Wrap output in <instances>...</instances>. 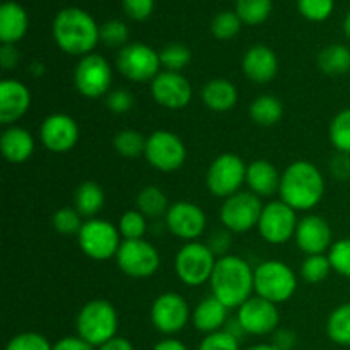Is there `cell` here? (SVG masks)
I'll use <instances>...</instances> for the list:
<instances>
[{"instance_id":"6da1fadb","label":"cell","mask_w":350,"mask_h":350,"mask_svg":"<svg viewBox=\"0 0 350 350\" xmlns=\"http://www.w3.org/2000/svg\"><path fill=\"white\" fill-rule=\"evenodd\" d=\"M211 287L212 296L226 308H239L255 291V270L239 256H222L214 267Z\"/></svg>"},{"instance_id":"7a4b0ae2","label":"cell","mask_w":350,"mask_h":350,"mask_svg":"<svg viewBox=\"0 0 350 350\" xmlns=\"http://www.w3.org/2000/svg\"><path fill=\"white\" fill-rule=\"evenodd\" d=\"M325 180L320 170L308 161H296L280 176V200L294 211H310L320 204Z\"/></svg>"},{"instance_id":"3957f363","label":"cell","mask_w":350,"mask_h":350,"mask_svg":"<svg viewBox=\"0 0 350 350\" xmlns=\"http://www.w3.org/2000/svg\"><path fill=\"white\" fill-rule=\"evenodd\" d=\"M53 38L65 53L85 57L98 44L99 26L85 10L68 7L55 17Z\"/></svg>"},{"instance_id":"277c9868","label":"cell","mask_w":350,"mask_h":350,"mask_svg":"<svg viewBox=\"0 0 350 350\" xmlns=\"http://www.w3.org/2000/svg\"><path fill=\"white\" fill-rule=\"evenodd\" d=\"M75 327H77V337L94 347H101L103 344L116 337L118 314L108 301H89L79 313Z\"/></svg>"},{"instance_id":"5b68a950","label":"cell","mask_w":350,"mask_h":350,"mask_svg":"<svg viewBox=\"0 0 350 350\" xmlns=\"http://www.w3.org/2000/svg\"><path fill=\"white\" fill-rule=\"evenodd\" d=\"M297 279L296 273L286 263L263 262L255 269V291L260 297L273 304L284 303L291 299L296 293Z\"/></svg>"},{"instance_id":"8992f818","label":"cell","mask_w":350,"mask_h":350,"mask_svg":"<svg viewBox=\"0 0 350 350\" xmlns=\"http://www.w3.org/2000/svg\"><path fill=\"white\" fill-rule=\"evenodd\" d=\"M217 263L214 252L204 243L190 241L178 252L174 270L183 284L197 287L211 280Z\"/></svg>"},{"instance_id":"52a82bcc","label":"cell","mask_w":350,"mask_h":350,"mask_svg":"<svg viewBox=\"0 0 350 350\" xmlns=\"http://www.w3.org/2000/svg\"><path fill=\"white\" fill-rule=\"evenodd\" d=\"M120 231L101 219H89L77 234L81 250L92 260H108L116 256L120 245Z\"/></svg>"},{"instance_id":"ba28073f","label":"cell","mask_w":350,"mask_h":350,"mask_svg":"<svg viewBox=\"0 0 350 350\" xmlns=\"http://www.w3.org/2000/svg\"><path fill=\"white\" fill-rule=\"evenodd\" d=\"M246 170L243 159L236 154H222L208 167L205 181L212 195L229 198L238 193L241 185L246 181Z\"/></svg>"},{"instance_id":"9c48e42d","label":"cell","mask_w":350,"mask_h":350,"mask_svg":"<svg viewBox=\"0 0 350 350\" xmlns=\"http://www.w3.org/2000/svg\"><path fill=\"white\" fill-rule=\"evenodd\" d=\"M263 205L253 191H238L226 198L221 207V221L232 232H246L258 226Z\"/></svg>"},{"instance_id":"30bf717a","label":"cell","mask_w":350,"mask_h":350,"mask_svg":"<svg viewBox=\"0 0 350 350\" xmlns=\"http://www.w3.org/2000/svg\"><path fill=\"white\" fill-rule=\"evenodd\" d=\"M116 67L129 81H154L159 74L161 58L156 50L144 43H130L120 50L116 57Z\"/></svg>"},{"instance_id":"8fae6325","label":"cell","mask_w":350,"mask_h":350,"mask_svg":"<svg viewBox=\"0 0 350 350\" xmlns=\"http://www.w3.org/2000/svg\"><path fill=\"white\" fill-rule=\"evenodd\" d=\"M116 263L125 275L133 279H146L157 272L161 258L157 250L150 243L144 239H132L120 245Z\"/></svg>"},{"instance_id":"7c38bea8","label":"cell","mask_w":350,"mask_h":350,"mask_svg":"<svg viewBox=\"0 0 350 350\" xmlns=\"http://www.w3.org/2000/svg\"><path fill=\"white\" fill-rule=\"evenodd\" d=\"M149 164L156 170L171 173L183 166L187 159V149L180 137L167 130H157L147 139L146 152H144Z\"/></svg>"},{"instance_id":"4fadbf2b","label":"cell","mask_w":350,"mask_h":350,"mask_svg":"<svg viewBox=\"0 0 350 350\" xmlns=\"http://www.w3.org/2000/svg\"><path fill=\"white\" fill-rule=\"evenodd\" d=\"M75 88L85 98H101L106 96L111 85V68L101 55L89 53L82 57L75 67Z\"/></svg>"},{"instance_id":"5bb4252c","label":"cell","mask_w":350,"mask_h":350,"mask_svg":"<svg viewBox=\"0 0 350 350\" xmlns=\"http://www.w3.org/2000/svg\"><path fill=\"white\" fill-rule=\"evenodd\" d=\"M296 211L282 200L270 202L263 207L258 222V231L267 243L282 245L296 234Z\"/></svg>"},{"instance_id":"9a60e30c","label":"cell","mask_w":350,"mask_h":350,"mask_svg":"<svg viewBox=\"0 0 350 350\" xmlns=\"http://www.w3.org/2000/svg\"><path fill=\"white\" fill-rule=\"evenodd\" d=\"M152 323L161 334L174 335L187 327L190 320V308L187 301L174 293L161 294L152 304L150 310Z\"/></svg>"},{"instance_id":"2e32d148","label":"cell","mask_w":350,"mask_h":350,"mask_svg":"<svg viewBox=\"0 0 350 350\" xmlns=\"http://www.w3.org/2000/svg\"><path fill=\"white\" fill-rule=\"evenodd\" d=\"M238 320L243 330L250 335H269L277 330L279 325V311L277 304L263 299V297H250L239 306Z\"/></svg>"},{"instance_id":"e0dca14e","label":"cell","mask_w":350,"mask_h":350,"mask_svg":"<svg viewBox=\"0 0 350 350\" xmlns=\"http://www.w3.org/2000/svg\"><path fill=\"white\" fill-rule=\"evenodd\" d=\"M154 99L167 109H181L191 101V85L180 72L164 70L150 82Z\"/></svg>"},{"instance_id":"ac0fdd59","label":"cell","mask_w":350,"mask_h":350,"mask_svg":"<svg viewBox=\"0 0 350 350\" xmlns=\"http://www.w3.org/2000/svg\"><path fill=\"white\" fill-rule=\"evenodd\" d=\"M207 219L204 211L191 202H176L170 207L166 214V226L174 236L181 239L198 238L204 232Z\"/></svg>"},{"instance_id":"d6986e66","label":"cell","mask_w":350,"mask_h":350,"mask_svg":"<svg viewBox=\"0 0 350 350\" xmlns=\"http://www.w3.org/2000/svg\"><path fill=\"white\" fill-rule=\"evenodd\" d=\"M41 142L51 152H67L77 144L79 126L72 116L64 113L50 115L41 125Z\"/></svg>"},{"instance_id":"ffe728a7","label":"cell","mask_w":350,"mask_h":350,"mask_svg":"<svg viewBox=\"0 0 350 350\" xmlns=\"http://www.w3.org/2000/svg\"><path fill=\"white\" fill-rule=\"evenodd\" d=\"M296 243L301 252L310 255H323L332 248V229L320 215H306L297 222Z\"/></svg>"},{"instance_id":"44dd1931","label":"cell","mask_w":350,"mask_h":350,"mask_svg":"<svg viewBox=\"0 0 350 350\" xmlns=\"http://www.w3.org/2000/svg\"><path fill=\"white\" fill-rule=\"evenodd\" d=\"M31 105V92L23 82L5 79L0 82V123L10 125L26 115Z\"/></svg>"},{"instance_id":"7402d4cb","label":"cell","mask_w":350,"mask_h":350,"mask_svg":"<svg viewBox=\"0 0 350 350\" xmlns=\"http://www.w3.org/2000/svg\"><path fill=\"white\" fill-rule=\"evenodd\" d=\"M279 70V60L272 48L265 44L252 46L243 57V72L250 81L256 84H267L272 81Z\"/></svg>"},{"instance_id":"603a6c76","label":"cell","mask_w":350,"mask_h":350,"mask_svg":"<svg viewBox=\"0 0 350 350\" xmlns=\"http://www.w3.org/2000/svg\"><path fill=\"white\" fill-rule=\"evenodd\" d=\"M27 14L19 3L3 2L0 7V41L2 44H16L27 31Z\"/></svg>"},{"instance_id":"cb8c5ba5","label":"cell","mask_w":350,"mask_h":350,"mask_svg":"<svg viewBox=\"0 0 350 350\" xmlns=\"http://www.w3.org/2000/svg\"><path fill=\"white\" fill-rule=\"evenodd\" d=\"M246 183L258 197H272L280 188V174L269 161H253L246 170Z\"/></svg>"},{"instance_id":"d4e9b609","label":"cell","mask_w":350,"mask_h":350,"mask_svg":"<svg viewBox=\"0 0 350 350\" xmlns=\"http://www.w3.org/2000/svg\"><path fill=\"white\" fill-rule=\"evenodd\" d=\"M228 310L217 297L208 296L193 311V325L202 334H214L228 323Z\"/></svg>"},{"instance_id":"484cf974","label":"cell","mask_w":350,"mask_h":350,"mask_svg":"<svg viewBox=\"0 0 350 350\" xmlns=\"http://www.w3.org/2000/svg\"><path fill=\"white\" fill-rule=\"evenodd\" d=\"M0 149L3 157L14 164H21L34 152V140L27 130L21 126H10L0 137Z\"/></svg>"},{"instance_id":"4316f807","label":"cell","mask_w":350,"mask_h":350,"mask_svg":"<svg viewBox=\"0 0 350 350\" xmlns=\"http://www.w3.org/2000/svg\"><path fill=\"white\" fill-rule=\"evenodd\" d=\"M202 99L208 109L224 113L238 103V89L228 79H212L202 89Z\"/></svg>"},{"instance_id":"83f0119b","label":"cell","mask_w":350,"mask_h":350,"mask_svg":"<svg viewBox=\"0 0 350 350\" xmlns=\"http://www.w3.org/2000/svg\"><path fill=\"white\" fill-rule=\"evenodd\" d=\"M105 205V191L94 181H85L75 191V208L82 217H92Z\"/></svg>"},{"instance_id":"f1b7e54d","label":"cell","mask_w":350,"mask_h":350,"mask_svg":"<svg viewBox=\"0 0 350 350\" xmlns=\"http://www.w3.org/2000/svg\"><path fill=\"white\" fill-rule=\"evenodd\" d=\"M318 65L321 72L328 75H342L350 70V50L345 44L325 46L318 55Z\"/></svg>"},{"instance_id":"f546056e","label":"cell","mask_w":350,"mask_h":350,"mask_svg":"<svg viewBox=\"0 0 350 350\" xmlns=\"http://www.w3.org/2000/svg\"><path fill=\"white\" fill-rule=\"evenodd\" d=\"M284 115V106L275 96H260L250 106V116L260 126H272L280 122Z\"/></svg>"},{"instance_id":"4dcf8cb0","label":"cell","mask_w":350,"mask_h":350,"mask_svg":"<svg viewBox=\"0 0 350 350\" xmlns=\"http://www.w3.org/2000/svg\"><path fill=\"white\" fill-rule=\"evenodd\" d=\"M137 207H139L140 214L150 219L161 217V215L167 214V211H170V207H167V197L159 187L142 188L139 197H137Z\"/></svg>"},{"instance_id":"1f68e13d","label":"cell","mask_w":350,"mask_h":350,"mask_svg":"<svg viewBox=\"0 0 350 350\" xmlns=\"http://www.w3.org/2000/svg\"><path fill=\"white\" fill-rule=\"evenodd\" d=\"M327 334L338 345H350V303L332 311L327 321Z\"/></svg>"},{"instance_id":"d6a6232c","label":"cell","mask_w":350,"mask_h":350,"mask_svg":"<svg viewBox=\"0 0 350 350\" xmlns=\"http://www.w3.org/2000/svg\"><path fill=\"white\" fill-rule=\"evenodd\" d=\"M272 12V0H238L236 2V14L241 23L256 26L267 21Z\"/></svg>"},{"instance_id":"836d02e7","label":"cell","mask_w":350,"mask_h":350,"mask_svg":"<svg viewBox=\"0 0 350 350\" xmlns=\"http://www.w3.org/2000/svg\"><path fill=\"white\" fill-rule=\"evenodd\" d=\"M330 140L338 152L350 154V108L342 109L330 123Z\"/></svg>"},{"instance_id":"e575fe53","label":"cell","mask_w":350,"mask_h":350,"mask_svg":"<svg viewBox=\"0 0 350 350\" xmlns=\"http://www.w3.org/2000/svg\"><path fill=\"white\" fill-rule=\"evenodd\" d=\"M146 142L147 139H144L135 130H123V132L116 133L113 144H115V149L120 156L137 157L146 152Z\"/></svg>"},{"instance_id":"d590c367","label":"cell","mask_w":350,"mask_h":350,"mask_svg":"<svg viewBox=\"0 0 350 350\" xmlns=\"http://www.w3.org/2000/svg\"><path fill=\"white\" fill-rule=\"evenodd\" d=\"M159 58H161V65H164L166 70L180 72L190 64L191 51L188 50L185 44L171 43L159 51Z\"/></svg>"},{"instance_id":"8d00e7d4","label":"cell","mask_w":350,"mask_h":350,"mask_svg":"<svg viewBox=\"0 0 350 350\" xmlns=\"http://www.w3.org/2000/svg\"><path fill=\"white\" fill-rule=\"evenodd\" d=\"M332 265L328 256L325 255H310L301 265V275L306 282L318 284L323 282L330 273Z\"/></svg>"},{"instance_id":"74e56055","label":"cell","mask_w":350,"mask_h":350,"mask_svg":"<svg viewBox=\"0 0 350 350\" xmlns=\"http://www.w3.org/2000/svg\"><path fill=\"white\" fill-rule=\"evenodd\" d=\"M147 222L146 215L140 214L139 211H129L122 215L120 219L118 231L120 234L125 238V241H132V239H142L146 234Z\"/></svg>"},{"instance_id":"f35d334b","label":"cell","mask_w":350,"mask_h":350,"mask_svg":"<svg viewBox=\"0 0 350 350\" xmlns=\"http://www.w3.org/2000/svg\"><path fill=\"white\" fill-rule=\"evenodd\" d=\"M212 34H214L217 40H231L241 29V19L236 12H226L217 14L212 21Z\"/></svg>"},{"instance_id":"ab89813d","label":"cell","mask_w":350,"mask_h":350,"mask_svg":"<svg viewBox=\"0 0 350 350\" xmlns=\"http://www.w3.org/2000/svg\"><path fill=\"white\" fill-rule=\"evenodd\" d=\"M82 226H84V222H82V215L79 214L77 208L64 207L58 212H55L53 228L57 229L60 234H65V236L79 234Z\"/></svg>"},{"instance_id":"60d3db41","label":"cell","mask_w":350,"mask_h":350,"mask_svg":"<svg viewBox=\"0 0 350 350\" xmlns=\"http://www.w3.org/2000/svg\"><path fill=\"white\" fill-rule=\"evenodd\" d=\"M328 260H330L332 270L350 279V238L334 243L328 252Z\"/></svg>"},{"instance_id":"b9f144b4","label":"cell","mask_w":350,"mask_h":350,"mask_svg":"<svg viewBox=\"0 0 350 350\" xmlns=\"http://www.w3.org/2000/svg\"><path fill=\"white\" fill-rule=\"evenodd\" d=\"M126 40H129V27L122 21H108V23H105L99 27V41H103L106 46L123 48Z\"/></svg>"},{"instance_id":"7bdbcfd3","label":"cell","mask_w":350,"mask_h":350,"mask_svg":"<svg viewBox=\"0 0 350 350\" xmlns=\"http://www.w3.org/2000/svg\"><path fill=\"white\" fill-rule=\"evenodd\" d=\"M5 350H53V345L41 334L36 332H24L10 338Z\"/></svg>"},{"instance_id":"ee69618b","label":"cell","mask_w":350,"mask_h":350,"mask_svg":"<svg viewBox=\"0 0 350 350\" xmlns=\"http://www.w3.org/2000/svg\"><path fill=\"white\" fill-rule=\"evenodd\" d=\"M297 9L306 19L320 23L334 12V0H297Z\"/></svg>"},{"instance_id":"f6af8a7d","label":"cell","mask_w":350,"mask_h":350,"mask_svg":"<svg viewBox=\"0 0 350 350\" xmlns=\"http://www.w3.org/2000/svg\"><path fill=\"white\" fill-rule=\"evenodd\" d=\"M198 350H239V340L226 330H219L205 335Z\"/></svg>"},{"instance_id":"bcb514c9","label":"cell","mask_w":350,"mask_h":350,"mask_svg":"<svg viewBox=\"0 0 350 350\" xmlns=\"http://www.w3.org/2000/svg\"><path fill=\"white\" fill-rule=\"evenodd\" d=\"M106 106L109 108V111L123 115V113L132 109L133 96L126 89H115V91L106 94Z\"/></svg>"},{"instance_id":"7dc6e473","label":"cell","mask_w":350,"mask_h":350,"mask_svg":"<svg viewBox=\"0 0 350 350\" xmlns=\"http://www.w3.org/2000/svg\"><path fill=\"white\" fill-rule=\"evenodd\" d=\"M126 16L133 21H146L152 14L154 0H123Z\"/></svg>"},{"instance_id":"c3c4849f","label":"cell","mask_w":350,"mask_h":350,"mask_svg":"<svg viewBox=\"0 0 350 350\" xmlns=\"http://www.w3.org/2000/svg\"><path fill=\"white\" fill-rule=\"evenodd\" d=\"M332 173L338 180H349L350 178V154L338 152L332 159Z\"/></svg>"},{"instance_id":"681fc988","label":"cell","mask_w":350,"mask_h":350,"mask_svg":"<svg viewBox=\"0 0 350 350\" xmlns=\"http://www.w3.org/2000/svg\"><path fill=\"white\" fill-rule=\"evenodd\" d=\"M297 337L293 330H275L273 332L272 345L277 350H293L296 347Z\"/></svg>"},{"instance_id":"f907efd6","label":"cell","mask_w":350,"mask_h":350,"mask_svg":"<svg viewBox=\"0 0 350 350\" xmlns=\"http://www.w3.org/2000/svg\"><path fill=\"white\" fill-rule=\"evenodd\" d=\"M53 350H96V347L81 337H65L53 345Z\"/></svg>"},{"instance_id":"816d5d0a","label":"cell","mask_w":350,"mask_h":350,"mask_svg":"<svg viewBox=\"0 0 350 350\" xmlns=\"http://www.w3.org/2000/svg\"><path fill=\"white\" fill-rule=\"evenodd\" d=\"M0 64L5 70H10V68L19 64V51L14 44H2V48H0Z\"/></svg>"},{"instance_id":"f5cc1de1","label":"cell","mask_w":350,"mask_h":350,"mask_svg":"<svg viewBox=\"0 0 350 350\" xmlns=\"http://www.w3.org/2000/svg\"><path fill=\"white\" fill-rule=\"evenodd\" d=\"M207 246L212 250V252H214V255H217V253H224L229 246L228 232H224V231L215 232V234L211 238V241H208Z\"/></svg>"},{"instance_id":"db71d44e","label":"cell","mask_w":350,"mask_h":350,"mask_svg":"<svg viewBox=\"0 0 350 350\" xmlns=\"http://www.w3.org/2000/svg\"><path fill=\"white\" fill-rule=\"evenodd\" d=\"M98 350H133V345L130 344V340L123 337H113L111 340L98 347Z\"/></svg>"},{"instance_id":"11a10c76","label":"cell","mask_w":350,"mask_h":350,"mask_svg":"<svg viewBox=\"0 0 350 350\" xmlns=\"http://www.w3.org/2000/svg\"><path fill=\"white\" fill-rule=\"evenodd\" d=\"M154 350H188V349L183 342L176 340V338H166V340H161L159 344L154 347Z\"/></svg>"},{"instance_id":"9f6ffc18","label":"cell","mask_w":350,"mask_h":350,"mask_svg":"<svg viewBox=\"0 0 350 350\" xmlns=\"http://www.w3.org/2000/svg\"><path fill=\"white\" fill-rule=\"evenodd\" d=\"M224 330L228 332V334H231L232 337L238 338V340L246 334V332L243 330V327H241V323H239L238 318H234V320H229L228 323L224 325Z\"/></svg>"},{"instance_id":"6f0895ef","label":"cell","mask_w":350,"mask_h":350,"mask_svg":"<svg viewBox=\"0 0 350 350\" xmlns=\"http://www.w3.org/2000/svg\"><path fill=\"white\" fill-rule=\"evenodd\" d=\"M31 72H33L34 75H41L44 72V67H43V64H38V62H34L33 65H31V68H29Z\"/></svg>"},{"instance_id":"680465c9","label":"cell","mask_w":350,"mask_h":350,"mask_svg":"<svg viewBox=\"0 0 350 350\" xmlns=\"http://www.w3.org/2000/svg\"><path fill=\"white\" fill-rule=\"evenodd\" d=\"M246 350H277L272 344H260V345H253V347H248Z\"/></svg>"},{"instance_id":"91938a15","label":"cell","mask_w":350,"mask_h":350,"mask_svg":"<svg viewBox=\"0 0 350 350\" xmlns=\"http://www.w3.org/2000/svg\"><path fill=\"white\" fill-rule=\"evenodd\" d=\"M344 31H345V36H347L349 40H350V10H349L347 16H345V21H344Z\"/></svg>"}]
</instances>
